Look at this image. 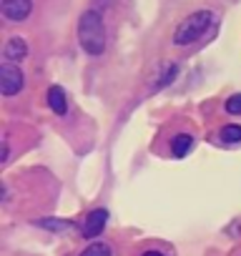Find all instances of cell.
I'll list each match as a JSON object with an SVG mask.
<instances>
[{
	"label": "cell",
	"mask_w": 241,
	"mask_h": 256,
	"mask_svg": "<svg viewBox=\"0 0 241 256\" xmlns=\"http://www.w3.org/2000/svg\"><path fill=\"white\" fill-rule=\"evenodd\" d=\"M26 86V78H23V70L13 63H3L0 66V90H3V96L13 98L16 93H20V88Z\"/></svg>",
	"instance_id": "obj_3"
},
{
	"label": "cell",
	"mask_w": 241,
	"mask_h": 256,
	"mask_svg": "<svg viewBox=\"0 0 241 256\" xmlns=\"http://www.w3.org/2000/svg\"><path fill=\"white\" fill-rule=\"evenodd\" d=\"M36 226H40L46 231H53V234H66V231L76 228V224L66 221V218H40V221H36Z\"/></svg>",
	"instance_id": "obj_9"
},
{
	"label": "cell",
	"mask_w": 241,
	"mask_h": 256,
	"mask_svg": "<svg viewBox=\"0 0 241 256\" xmlns=\"http://www.w3.org/2000/svg\"><path fill=\"white\" fill-rule=\"evenodd\" d=\"M3 56H6L8 63H18V60H23L28 56V43L23 38H10L6 43V48H3Z\"/></svg>",
	"instance_id": "obj_7"
},
{
	"label": "cell",
	"mask_w": 241,
	"mask_h": 256,
	"mask_svg": "<svg viewBox=\"0 0 241 256\" xmlns=\"http://www.w3.org/2000/svg\"><path fill=\"white\" fill-rule=\"evenodd\" d=\"M191 148H194V138H191L188 134H178V136L171 141V156H176V158L188 156Z\"/></svg>",
	"instance_id": "obj_8"
},
{
	"label": "cell",
	"mask_w": 241,
	"mask_h": 256,
	"mask_svg": "<svg viewBox=\"0 0 241 256\" xmlns=\"http://www.w3.org/2000/svg\"><path fill=\"white\" fill-rule=\"evenodd\" d=\"M33 10V0H3L0 3V13H3L6 20L10 23H20L30 16Z\"/></svg>",
	"instance_id": "obj_4"
},
{
	"label": "cell",
	"mask_w": 241,
	"mask_h": 256,
	"mask_svg": "<svg viewBox=\"0 0 241 256\" xmlns=\"http://www.w3.org/2000/svg\"><path fill=\"white\" fill-rule=\"evenodd\" d=\"M211 23H214V13H211V10H196V13L186 16V18L176 26L174 43H176V46H191V43L201 40L204 33L211 28Z\"/></svg>",
	"instance_id": "obj_2"
},
{
	"label": "cell",
	"mask_w": 241,
	"mask_h": 256,
	"mask_svg": "<svg viewBox=\"0 0 241 256\" xmlns=\"http://www.w3.org/2000/svg\"><path fill=\"white\" fill-rule=\"evenodd\" d=\"M224 108H226L231 116H241V93L228 96V98H226V103H224Z\"/></svg>",
	"instance_id": "obj_13"
},
{
	"label": "cell",
	"mask_w": 241,
	"mask_h": 256,
	"mask_svg": "<svg viewBox=\"0 0 241 256\" xmlns=\"http://www.w3.org/2000/svg\"><path fill=\"white\" fill-rule=\"evenodd\" d=\"M46 98H48V106H50V110L56 116H66L68 113V98H66V90L60 86H50Z\"/></svg>",
	"instance_id": "obj_6"
},
{
	"label": "cell",
	"mask_w": 241,
	"mask_h": 256,
	"mask_svg": "<svg viewBox=\"0 0 241 256\" xmlns=\"http://www.w3.org/2000/svg\"><path fill=\"white\" fill-rule=\"evenodd\" d=\"M141 256H166L164 251H156V248H148V251H144Z\"/></svg>",
	"instance_id": "obj_14"
},
{
	"label": "cell",
	"mask_w": 241,
	"mask_h": 256,
	"mask_svg": "<svg viewBox=\"0 0 241 256\" xmlns=\"http://www.w3.org/2000/svg\"><path fill=\"white\" fill-rule=\"evenodd\" d=\"M78 43L88 56H100L106 50V26L98 10H86L78 20Z\"/></svg>",
	"instance_id": "obj_1"
},
{
	"label": "cell",
	"mask_w": 241,
	"mask_h": 256,
	"mask_svg": "<svg viewBox=\"0 0 241 256\" xmlns=\"http://www.w3.org/2000/svg\"><path fill=\"white\" fill-rule=\"evenodd\" d=\"M218 138L224 144H241V126H224Z\"/></svg>",
	"instance_id": "obj_10"
},
{
	"label": "cell",
	"mask_w": 241,
	"mask_h": 256,
	"mask_svg": "<svg viewBox=\"0 0 241 256\" xmlns=\"http://www.w3.org/2000/svg\"><path fill=\"white\" fill-rule=\"evenodd\" d=\"M176 76H178V66H176V63H168V66L164 68L161 78L156 80V88H166L171 80H176Z\"/></svg>",
	"instance_id": "obj_11"
},
{
	"label": "cell",
	"mask_w": 241,
	"mask_h": 256,
	"mask_svg": "<svg viewBox=\"0 0 241 256\" xmlns=\"http://www.w3.org/2000/svg\"><path fill=\"white\" fill-rule=\"evenodd\" d=\"M106 224H108V211L106 208H93L88 216H86V221H83V238H96V236H100V231L106 228Z\"/></svg>",
	"instance_id": "obj_5"
},
{
	"label": "cell",
	"mask_w": 241,
	"mask_h": 256,
	"mask_svg": "<svg viewBox=\"0 0 241 256\" xmlns=\"http://www.w3.org/2000/svg\"><path fill=\"white\" fill-rule=\"evenodd\" d=\"M80 256H110V246L103 244V241H96V244L86 246V248L80 251Z\"/></svg>",
	"instance_id": "obj_12"
}]
</instances>
